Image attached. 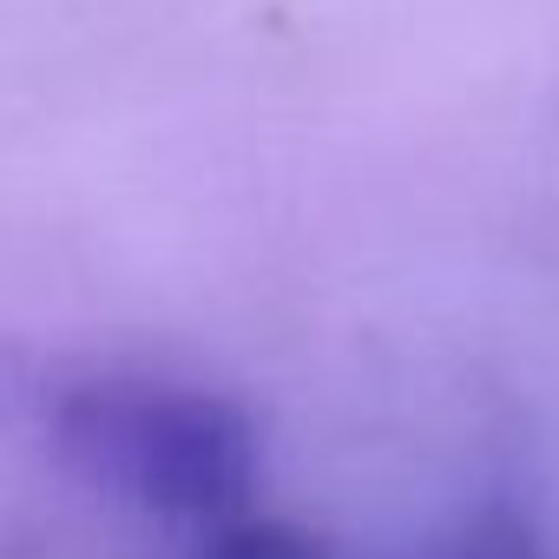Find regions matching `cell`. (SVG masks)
Masks as SVG:
<instances>
[{
    "label": "cell",
    "instance_id": "cell-1",
    "mask_svg": "<svg viewBox=\"0 0 559 559\" xmlns=\"http://www.w3.org/2000/svg\"><path fill=\"white\" fill-rule=\"evenodd\" d=\"M27 408L47 421L53 454L80 480L145 513L185 526H224L250 513L263 467L257 421L217 389L145 369H86L34 382Z\"/></svg>",
    "mask_w": 559,
    "mask_h": 559
},
{
    "label": "cell",
    "instance_id": "cell-2",
    "mask_svg": "<svg viewBox=\"0 0 559 559\" xmlns=\"http://www.w3.org/2000/svg\"><path fill=\"white\" fill-rule=\"evenodd\" d=\"M198 559H330L317 539H304L297 526H276V520H224V526H204V552Z\"/></svg>",
    "mask_w": 559,
    "mask_h": 559
},
{
    "label": "cell",
    "instance_id": "cell-3",
    "mask_svg": "<svg viewBox=\"0 0 559 559\" xmlns=\"http://www.w3.org/2000/svg\"><path fill=\"white\" fill-rule=\"evenodd\" d=\"M441 559H546V552H539V533H533L526 513H513V507H480V513L454 533V546H448Z\"/></svg>",
    "mask_w": 559,
    "mask_h": 559
}]
</instances>
